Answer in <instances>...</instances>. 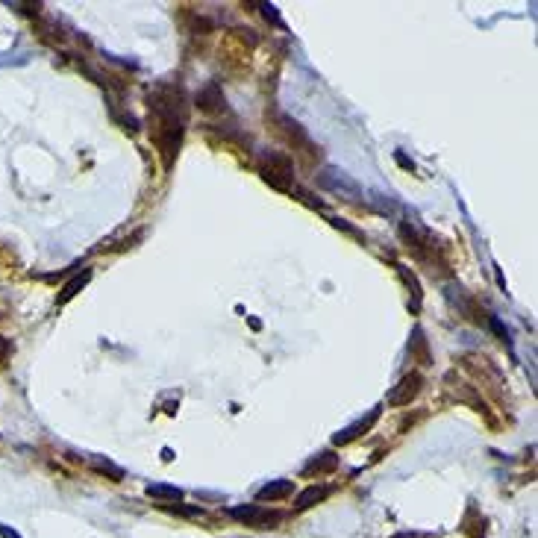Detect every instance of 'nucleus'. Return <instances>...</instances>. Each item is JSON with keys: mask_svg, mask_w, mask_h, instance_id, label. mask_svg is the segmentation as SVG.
I'll list each match as a JSON object with an SVG mask.
<instances>
[{"mask_svg": "<svg viewBox=\"0 0 538 538\" xmlns=\"http://www.w3.org/2000/svg\"><path fill=\"white\" fill-rule=\"evenodd\" d=\"M148 109H150V136L153 144L162 153L165 168H171L183 144V130L189 124V103L185 91L174 82H159L148 91Z\"/></svg>", "mask_w": 538, "mask_h": 538, "instance_id": "obj_1", "label": "nucleus"}, {"mask_svg": "<svg viewBox=\"0 0 538 538\" xmlns=\"http://www.w3.org/2000/svg\"><path fill=\"white\" fill-rule=\"evenodd\" d=\"M259 174L265 183H271V189L277 191H292L294 189V162L285 153H265L259 162Z\"/></svg>", "mask_w": 538, "mask_h": 538, "instance_id": "obj_2", "label": "nucleus"}, {"mask_svg": "<svg viewBox=\"0 0 538 538\" xmlns=\"http://www.w3.org/2000/svg\"><path fill=\"white\" fill-rule=\"evenodd\" d=\"M421 388H423V377L418 371H412V374H406L397 382V388L388 391V403L391 406H406V403H412L421 395Z\"/></svg>", "mask_w": 538, "mask_h": 538, "instance_id": "obj_3", "label": "nucleus"}, {"mask_svg": "<svg viewBox=\"0 0 538 538\" xmlns=\"http://www.w3.org/2000/svg\"><path fill=\"white\" fill-rule=\"evenodd\" d=\"M198 109L200 112H224L226 109V100H224V91L218 82H209V86H203L198 91Z\"/></svg>", "mask_w": 538, "mask_h": 538, "instance_id": "obj_4", "label": "nucleus"}, {"mask_svg": "<svg viewBox=\"0 0 538 538\" xmlns=\"http://www.w3.org/2000/svg\"><path fill=\"white\" fill-rule=\"evenodd\" d=\"M379 418V409H374V412H371V415L368 418H362V421H356L353 423V427H347L344 432H338V436L333 438L336 444H350V441H353L356 436H362V432H368L371 427H374V421Z\"/></svg>", "mask_w": 538, "mask_h": 538, "instance_id": "obj_5", "label": "nucleus"}, {"mask_svg": "<svg viewBox=\"0 0 538 538\" xmlns=\"http://www.w3.org/2000/svg\"><path fill=\"white\" fill-rule=\"evenodd\" d=\"M294 491V482H288V480H283V482H268L265 489H259V494H256V500L259 503H277V500H283V498H288V494Z\"/></svg>", "mask_w": 538, "mask_h": 538, "instance_id": "obj_6", "label": "nucleus"}, {"mask_svg": "<svg viewBox=\"0 0 538 538\" xmlns=\"http://www.w3.org/2000/svg\"><path fill=\"white\" fill-rule=\"evenodd\" d=\"M336 465H338V459L333 456V453H320V456H315L312 462L303 468V477H324V473H333L336 471Z\"/></svg>", "mask_w": 538, "mask_h": 538, "instance_id": "obj_7", "label": "nucleus"}, {"mask_svg": "<svg viewBox=\"0 0 538 538\" xmlns=\"http://www.w3.org/2000/svg\"><path fill=\"white\" fill-rule=\"evenodd\" d=\"M148 498L177 503V500H183V491H180V489H171V485H150V489H148Z\"/></svg>", "mask_w": 538, "mask_h": 538, "instance_id": "obj_8", "label": "nucleus"}, {"mask_svg": "<svg viewBox=\"0 0 538 538\" xmlns=\"http://www.w3.org/2000/svg\"><path fill=\"white\" fill-rule=\"evenodd\" d=\"M327 494H329V489H320V485H312V489H306V491L297 498V509H306V506H315L318 500H324Z\"/></svg>", "mask_w": 538, "mask_h": 538, "instance_id": "obj_9", "label": "nucleus"}, {"mask_svg": "<svg viewBox=\"0 0 538 538\" xmlns=\"http://www.w3.org/2000/svg\"><path fill=\"white\" fill-rule=\"evenodd\" d=\"M86 283H89V271L82 274V277H77L74 283H68V285H65V292H62V297H59V303H65V300H71V297H74V294H77V292H80V288L86 285Z\"/></svg>", "mask_w": 538, "mask_h": 538, "instance_id": "obj_10", "label": "nucleus"}, {"mask_svg": "<svg viewBox=\"0 0 538 538\" xmlns=\"http://www.w3.org/2000/svg\"><path fill=\"white\" fill-rule=\"evenodd\" d=\"M12 341H9V338H3V336H0V365H3V362L9 359V356H12Z\"/></svg>", "mask_w": 538, "mask_h": 538, "instance_id": "obj_11", "label": "nucleus"}, {"mask_svg": "<svg viewBox=\"0 0 538 538\" xmlns=\"http://www.w3.org/2000/svg\"><path fill=\"white\" fill-rule=\"evenodd\" d=\"M397 538H432V535H397Z\"/></svg>", "mask_w": 538, "mask_h": 538, "instance_id": "obj_12", "label": "nucleus"}]
</instances>
